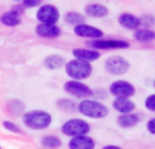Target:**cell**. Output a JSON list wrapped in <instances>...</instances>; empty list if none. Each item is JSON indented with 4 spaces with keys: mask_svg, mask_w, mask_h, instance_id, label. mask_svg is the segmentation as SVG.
Wrapping results in <instances>:
<instances>
[{
    "mask_svg": "<svg viewBox=\"0 0 155 149\" xmlns=\"http://www.w3.org/2000/svg\"><path fill=\"white\" fill-rule=\"evenodd\" d=\"M23 123L25 126L33 130H44L51 126L52 115L44 110H31V111L25 113Z\"/></svg>",
    "mask_w": 155,
    "mask_h": 149,
    "instance_id": "1",
    "label": "cell"
},
{
    "mask_svg": "<svg viewBox=\"0 0 155 149\" xmlns=\"http://www.w3.org/2000/svg\"><path fill=\"white\" fill-rule=\"evenodd\" d=\"M76 109L84 117L94 118V119H101V118L107 117L109 114V110L104 103L98 100H91V99H83L76 106Z\"/></svg>",
    "mask_w": 155,
    "mask_h": 149,
    "instance_id": "2",
    "label": "cell"
},
{
    "mask_svg": "<svg viewBox=\"0 0 155 149\" xmlns=\"http://www.w3.org/2000/svg\"><path fill=\"white\" fill-rule=\"evenodd\" d=\"M65 73L72 80L79 81V80L87 79V77L91 76L93 67H91V64H87V62L79 61V60H72V61H68L67 65H65Z\"/></svg>",
    "mask_w": 155,
    "mask_h": 149,
    "instance_id": "3",
    "label": "cell"
},
{
    "mask_svg": "<svg viewBox=\"0 0 155 149\" xmlns=\"http://www.w3.org/2000/svg\"><path fill=\"white\" fill-rule=\"evenodd\" d=\"M61 132L63 134L70 137H80V136H86L90 132V125L83 119H78V118H72L68 119L67 122H64V125L61 126Z\"/></svg>",
    "mask_w": 155,
    "mask_h": 149,
    "instance_id": "4",
    "label": "cell"
},
{
    "mask_svg": "<svg viewBox=\"0 0 155 149\" xmlns=\"http://www.w3.org/2000/svg\"><path fill=\"white\" fill-rule=\"evenodd\" d=\"M37 19L42 24H56L60 19V11L53 4H44L38 8Z\"/></svg>",
    "mask_w": 155,
    "mask_h": 149,
    "instance_id": "5",
    "label": "cell"
},
{
    "mask_svg": "<svg viewBox=\"0 0 155 149\" xmlns=\"http://www.w3.org/2000/svg\"><path fill=\"white\" fill-rule=\"evenodd\" d=\"M105 69L112 74H124L128 72L129 62L121 56H112L105 61Z\"/></svg>",
    "mask_w": 155,
    "mask_h": 149,
    "instance_id": "6",
    "label": "cell"
},
{
    "mask_svg": "<svg viewBox=\"0 0 155 149\" xmlns=\"http://www.w3.org/2000/svg\"><path fill=\"white\" fill-rule=\"evenodd\" d=\"M135 91L136 90L134 85L125 80H117L109 87V92L116 98H131L132 95H135Z\"/></svg>",
    "mask_w": 155,
    "mask_h": 149,
    "instance_id": "7",
    "label": "cell"
},
{
    "mask_svg": "<svg viewBox=\"0 0 155 149\" xmlns=\"http://www.w3.org/2000/svg\"><path fill=\"white\" fill-rule=\"evenodd\" d=\"M88 46L93 48V50L97 49H127L129 48V43L123 40H93L87 42Z\"/></svg>",
    "mask_w": 155,
    "mask_h": 149,
    "instance_id": "8",
    "label": "cell"
},
{
    "mask_svg": "<svg viewBox=\"0 0 155 149\" xmlns=\"http://www.w3.org/2000/svg\"><path fill=\"white\" fill-rule=\"evenodd\" d=\"M64 90L67 91L68 94L76 96V98H87V96L93 95V91L88 85L83 84L80 81H75V80H71V81H67L64 84Z\"/></svg>",
    "mask_w": 155,
    "mask_h": 149,
    "instance_id": "9",
    "label": "cell"
},
{
    "mask_svg": "<svg viewBox=\"0 0 155 149\" xmlns=\"http://www.w3.org/2000/svg\"><path fill=\"white\" fill-rule=\"evenodd\" d=\"M74 33L79 37H84V38H94V40H101L104 37V31L94 26H90V24H79V26L74 27Z\"/></svg>",
    "mask_w": 155,
    "mask_h": 149,
    "instance_id": "10",
    "label": "cell"
},
{
    "mask_svg": "<svg viewBox=\"0 0 155 149\" xmlns=\"http://www.w3.org/2000/svg\"><path fill=\"white\" fill-rule=\"evenodd\" d=\"M72 54L75 57V60H79V61L83 62H90L97 61V60L101 57V53L98 50H93V49H74Z\"/></svg>",
    "mask_w": 155,
    "mask_h": 149,
    "instance_id": "11",
    "label": "cell"
},
{
    "mask_svg": "<svg viewBox=\"0 0 155 149\" xmlns=\"http://www.w3.org/2000/svg\"><path fill=\"white\" fill-rule=\"evenodd\" d=\"M35 33L42 38H56L61 34V30L56 24H37L35 26Z\"/></svg>",
    "mask_w": 155,
    "mask_h": 149,
    "instance_id": "12",
    "label": "cell"
},
{
    "mask_svg": "<svg viewBox=\"0 0 155 149\" xmlns=\"http://www.w3.org/2000/svg\"><path fill=\"white\" fill-rule=\"evenodd\" d=\"M70 149H94L95 148V141L88 136H80L74 137L68 144Z\"/></svg>",
    "mask_w": 155,
    "mask_h": 149,
    "instance_id": "13",
    "label": "cell"
},
{
    "mask_svg": "<svg viewBox=\"0 0 155 149\" xmlns=\"http://www.w3.org/2000/svg\"><path fill=\"white\" fill-rule=\"evenodd\" d=\"M135 103L134 100H131L129 98H116L113 100V109L116 111H118L120 114H129L134 113L135 110Z\"/></svg>",
    "mask_w": 155,
    "mask_h": 149,
    "instance_id": "14",
    "label": "cell"
},
{
    "mask_svg": "<svg viewBox=\"0 0 155 149\" xmlns=\"http://www.w3.org/2000/svg\"><path fill=\"white\" fill-rule=\"evenodd\" d=\"M84 12L87 16L90 18H104L109 14V10H107L106 5L99 4V3H91V4H87L84 7Z\"/></svg>",
    "mask_w": 155,
    "mask_h": 149,
    "instance_id": "15",
    "label": "cell"
},
{
    "mask_svg": "<svg viewBox=\"0 0 155 149\" xmlns=\"http://www.w3.org/2000/svg\"><path fill=\"white\" fill-rule=\"evenodd\" d=\"M118 23L127 30H137L140 27V21L132 14H121L118 16Z\"/></svg>",
    "mask_w": 155,
    "mask_h": 149,
    "instance_id": "16",
    "label": "cell"
},
{
    "mask_svg": "<svg viewBox=\"0 0 155 149\" xmlns=\"http://www.w3.org/2000/svg\"><path fill=\"white\" fill-rule=\"evenodd\" d=\"M21 14L16 12L15 10H10L7 12H4L2 16H0V22L5 26H10V27H14V26H18L21 23Z\"/></svg>",
    "mask_w": 155,
    "mask_h": 149,
    "instance_id": "17",
    "label": "cell"
},
{
    "mask_svg": "<svg viewBox=\"0 0 155 149\" xmlns=\"http://www.w3.org/2000/svg\"><path fill=\"white\" fill-rule=\"evenodd\" d=\"M140 121V117L137 114H120L117 118V123L121 128H132V126L137 125Z\"/></svg>",
    "mask_w": 155,
    "mask_h": 149,
    "instance_id": "18",
    "label": "cell"
},
{
    "mask_svg": "<svg viewBox=\"0 0 155 149\" xmlns=\"http://www.w3.org/2000/svg\"><path fill=\"white\" fill-rule=\"evenodd\" d=\"M44 64H45V67L48 68V69L54 71L64 65V59H63L61 56H59V54H51V56H48L45 59Z\"/></svg>",
    "mask_w": 155,
    "mask_h": 149,
    "instance_id": "19",
    "label": "cell"
},
{
    "mask_svg": "<svg viewBox=\"0 0 155 149\" xmlns=\"http://www.w3.org/2000/svg\"><path fill=\"white\" fill-rule=\"evenodd\" d=\"M41 144H42V147H45L48 149H57L61 147L63 142L57 136L49 134V136H44L42 138H41Z\"/></svg>",
    "mask_w": 155,
    "mask_h": 149,
    "instance_id": "20",
    "label": "cell"
},
{
    "mask_svg": "<svg viewBox=\"0 0 155 149\" xmlns=\"http://www.w3.org/2000/svg\"><path fill=\"white\" fill-rule=\"evenodd\" d=\"M135 38L139 42H150L155 38V33L150 29H137L135 33Z\"/></svg>",
    "mask_w": 155,
    "mask_h": 149,
    "instance_id": "21",
    "label": "cell"
},
{
    "mask_svg": "<svg viewBox=\"0 0 155 149\" xmlns=\"http://www.w3.org/2000/svg\"><path fill=\"white\" fill-rule=\"evenodd\" d=\"M65 22H67L68 24H72V26H79V24L84 23V16L79 12L71 11V12L65 14Z\"/></svg>",
    "mask_w": 155,
    "mask_h": 149,
    "instance_id": "22",
    "label": "cell"
},
{
    "mask_svg": "<svg viewBox=\"0 0 155 149\" xmlns=\"http://www.w3.org/2000/svg\"><path fill=\"white\" fill-rule=\"evenodd\" d=\"M57 106L60 107L64 111H72L76 109V104L74 100H68V99H61V100L57 102Z\"/></svg>",
    "mask_w": 155,
    "mask_h": 149,
    "instance_id": "23",
    "label": "cell"
},
{
    "mask_svg": "<svg viewBox=\"0 0 155 149\" xmlns=\"http://www.w3.org/2000/svg\"><path fill=\"white\" fill-rule=\"evenodd\" d=\"M3 128L7 129L8 132H12V133H16V134H22V129L19 128L16 123L11 122V121H3Z\"/></svg>",
    "mask_w": 155,
    "mask_h": 149,
    "instance_id": "24",
    "label": "cell"
},
{
    "mask_svg": "<svg viewBox=\"0 0 155 149\" xmlns=\"http://www.w3.org/2000/svg\"><path fill=\"white\" fill-rule=\"evenodd\" d=\"M139 21H140V26L153 27V24H154V16L153 15H144L143 18H139Z\"/></svg>",
    "mask_w": 155,
    "mask_h": 149,
    "instance_id": "25",
    "label": "cell"
},
{
    "mask_svg": "<svg viewBox=\"0 0 155 149\" xmlns=\"http://www.w3.org/2000/svg\"><path fill=\"white\" fill-rule=\"evenodd\" d=\"M10 107H12V110H14V111H16V113H21L22 110L25 109V104L22 103L21 100H12V102H10Z\"/></svg>",
    "mask_w": 155,
    "mask_h": 149,
    "instance_id": "26",
    "label": "cell"
},
{
    "mask_svg": "<svg viewBox=\"0 0 155 149\" xmlns=\"http://www.w3.org/2000/svg\"><path fill=\"white\" fill-rule=\"evenodd\" d=\"M146 107H147L150 111H155V95H150L147 99H146Z\"/></svg>",
    "mask_w": 155,
    "mask_h": 149,
    "instance_id": "27",
    "label": "cell"
},
{
    "mask_svg": "<svg viewBox=\"0 0 155 149\" xmlns=\"http://www.w3.org/2000/svg\"><path fill=\"white\" fill-rule=\"evenodd\" d=\"M40 4H41L40 0H23V2H22V7L23 8H33Z\"/></svg>",
    "mask_w": 155,
    "mask_h": 149,
    "instance_id": "28",
    "label": "cell"
},
{
    "mask_svg": "<svg viewBox=\"0 0 155 149\" xmlns=\"http://www.w3.org/2000/svg\"><path fill=\"white\" fill-rule=\"evenodd\" d=\"M147 130L150 132L151 134H155V119H154V118H151V119L148 121V123H147Z\"/></svg>",
    "mask_w": 155,
    "mask_h": 149,
    "instance_id": "29",
    "label": "cell"
},
{
    "mask_svg": "<svg viewBox=\"0 0 155 149\" xmlns=\"http://www.w3.org/2000/svg\"><path fill=\"white\" fill-rule=\"evenodd\" d=\"M102 149H123V148L117 147V145H106V147H104Z\"/></svg>",
    "mask_w": 155,
    "mask_h": 149,
    "instance_id": "30",
    "label": "cell"
},
{
    "mask_svg": "<svg viewBox=\"0 0 155 149\" xmlns=\"http://www.w3.org/2000/svg\"><path fill=\"white\" fill-rule=\"evenodd\" d=\"M0 149H2V147H0Z\"/></svg>",
    "mask_w": 155,
    "mask_h": 149,
    "instance_id": "31",
    "label": "cell"
}]
</instances>
